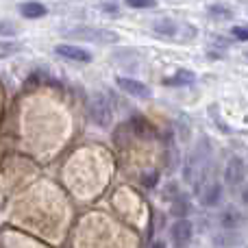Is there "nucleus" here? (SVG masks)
<instances>
[{
  "mask_svg": "<svg viewBox=\"0 0 248 248\" xmlns=\"http://www.w3.org/2000/svg\"><path fill=\"white\" fill-rule=\"evenodd\" d=\"M68 37L72 39H83V42L92 44H118V33L107 29H96V26H74V29L63 31Z\"/></svg>",
  "mask_w": 248,
  "mask_h": 248,
  "instance_id": "obj_1",
  "label": "nucleus"
},
{
  "mask_svg": "<svg viewBox=\"0 0 248 248\" xmlns=\"http://www.w3.org/2000/svg\"><path fill=\"white\" fill-rule=\"evenodd\" d=\"M194 235V227L187 218H179L174 224H172V231H170V240L176 248H185L192 242Z\"/></svg>",
  "mask_w": 248,
  "mask_h": 248,
  "instance_id": "obj_2",
  "label": "nucleus"
},
{
  "mask_svg": "<svg viewBox=\"0 0 248 248\" xmlns=\"http://www.w3.org/2000/svg\"><path fill=\"white\" fill-rule=\"evenodd\" d=\"M116 83H118V87H120L124 94L133 96V98H150V94H153L146 83L137 81V78H131V77H118Z\"/></svg>",
  "mask_w": 248,
  "mask_h": 248,
  "instance_id": "obj_3",
  "label": "nucleus"
},
{
  "mask_svg": "<svg viewBox=\"0 0 248 248\" xmlns=\"http://www.w3.org/2000/svg\"><path fill=\"white\" fill-rule=\"evenodd\" d=\"M244 222H246V214L240 211L237 207H227V209L218 216V224L222 231H237Z\"/></svg>",
  "mask_w": 248,
  "mask_h": 248,
  "instance_id": "obj_4",
  "label": "nucleus"
},
{
  "mask_svg": "<svg viewBox=\"0 0 248 248\" xmlns=\"http://www.w3.org/2000/svg\"><path fill=\"white\" fill-rule=\"evenodd\" d=\"M55 52L63 59L77 61V63H90L92 61V52L85 50V48L74 46V44H59V46H55Z\"/></svg>",
  "mask_w": 248,
  "mask_h": 248,
  "instance_id": "obj_5",
  "label": "nucleus"
},
{
  "mask_svg": "<svg viewBox=\"0 0 248 248\" xmlns=\"http://www.w3.org/2000/svg\"><path fill=\"white\" fill-rule=\"evenodd\" d=\"M90 113H92V120L100 126H107L111 122V107H109V100H105L103 96H96L90 105Z\"/></svg>",
  "mask_w": 248,
  "mask_h": 248,
  "instance_id": "obj_6",
  "label": "nucleus"
},
{
  "mask_svg": "<svg viewBox=\"0 0 248 248\" xmlns=\"http://www.w3.org/2000/svg\"><path fill=\"white\" fill-rule=\"evenodd\" d=\"M198 198H201V205L205 207H216L222 198V185L218 181H207L202 183V187L198 189Z\"/></svg>",
  "mask_w": 248,
  "mask_h": 248,
  "instance_id": "obj_7",
  "label": "nucleus"
},
{
  "mask_svg": "<svg viewBox=\"0 0 248 248\" xmlns=\"http://www.w3.org/2000/svg\"><path fill=\"white\" fill-rule=\"evenodd\" d=\"M244 176H246L244 161H242L240 157H231L227 163V170H224V181H227V185L235 187V185H240L242 181H244Z\"/></svg>",
  "mask_w": 248,
  "mask_h": 248,
  "instance_id": "obj_8",
  "label": "nucleus"
},
{
  "mask_svg": "<svg viewBox=\"0 0 248 248\" xmlns=\"http://www.w3.org/2000/svg\"><path fill=\"white\" fill-rule=\"evenodd\" d=\"M181 26L176 24L174 20H170V17H163V20H157L153 24V31L159 35V37H176V31H179Z\"/></svg>",
  "mask_w": 248,
  "mask_h": 248,
  "instance_id": "obj_9",
  "label": "nucleus"
},
{
  "mask_svg": "<svg viewBox=\"0 0 248 248\" xmlns=\"http://www.w3.org/2000/svg\"><path fill=\"white\" fill-rule=\"evenodd\" d=\"M163 83H166V85H172V87H176V85H192V83H196V74L189 72V70H176L172 77L163 78Z\"/></svg>",
  "mask_w": 248,
  "mask_h": 248,
  "instance_id": "obj_10",
  "label": "nucleus"
},
{
  "mask_svg": "<svg viewBox=\"0 0 248 248\" xmlns=\"http://www.w3.org/2000/svg\"><path fill=\"white\" fill-rule=\"evenodd\" d=\"M20 13L29 20H37V17L46 16V7L42 2H22L20 4Z\"/></svg>",
  "mask_w": 248,
  "mask_h": 248,
  "instance_id": "obj_11",
  "label": "nucleus"
},
{
  "mask_svg": "<svg viewBox=\"0 0 248 248\" xmlns=\"http://www.w3.org/2000/svg\"><path fill=\"white\" fill-rule=\"evenodd\" d=\"M237 244H240V235L235 231H224L222 235H216V240H214V246H218V248H233Z\"/></svg>",
  "mask_w": 248,
  "mask_h": 248,
  "instance_id": "obj_12",
  "label": "nucleus"
},
{
  "mask_svg": "<svg viewBox=\"0 0 248 248\" xmlns=\"http://www.w3.org/2000/svg\"><path fill=\"white\" fill-rule=\"evenodd\" d=\"M207 13H209V17H214V20H231L233 17L231 9L222 7V4H211V7L207 9Z\"/></svg>",
  "mask_w": 248,
  "mask_h": 248,
  "instance_id": "obj_13",
  "label": "nucleus"
},
{
  "mask_svg": "<svg viewBox=\"0 0 248 248\" xmlns=\"http://www.w3.org/2000/svg\"><path fill=\"white\" fill-rule=\"evenodd\" d=\"M189 211V202L185 201V198H176L174 201V207H172V214L176 216V218H185Z\"/></svg>",
  "mask_w": 248,
  "mask_h": 248,
  "instance_id": "obj_14",
  "label": "nucleus"
},
{
  "mask_svg": "<svg viewBox=\"0 0 248 248\" xmlns=\"http://www.w3.org/2000/svg\"><path fill=\"white\" fill-rule=\"evenodd\" d=\"M124 2L133 9H148V7H155L157 0H124Z\"/></svg>",
  "mask_w": 248,
  "mask_h": 248,
  "instance_id": "obj_15",
  "label": "nucleus"
},
{
  "mask_svg": "<svg viewBox=\"0 0 248 248\" xmlns=\"http://www.w3.org/2000/svg\"><path fill=\"white\" fill-rule=\"evenodd\" d=\"M231 33H233V37L240 39V42H248V26H246V24H242V26H233Z\"/></svg>",
  "mask_w": 248,
  "mask_h": 248,
  "instance_id": "obj_16",
  "label": "nucleus"
},
{
  "mask_svg": "<svg viewBox=\"0 0 248 248\" xmlns=\"http://www.w3.org/2000/svg\"><path fill=\"white\" fill-rule=\"evenodd\" d=\"M17 44L13 42H2L0 44V57H7V55H13V52H17Z\"/></svg>",
  "mask_w": 248,
  "mask_h": 248,
  "instance_id": "obj_17",
  "label": "nucleus"
},
{
  "mask_svg": "<svg viewBox=\"0 0 248 248\" xmlns=\"http://www.w3.org/2000/svg\"><path fill=\"white\" fill-rule=\"evenodd\" d=\"M157 179H159V174L153 170L150 174H144V176H141V183H144L146 187H155V185H157Z\"/></svg>",
  "mask_w": 248,
  "mask_h": 248,
  "instance_id": "obj_18",
  "label": "nucleus"
},
{
  "mask_svg": "<svg viewBox=\"0 0 248 248\" xmlns=\"http://www.w3.org/2000/svg\"><path fill=\"white\" fill-rule=\"evenodd\" d=\"M17 26L13 22H0V35H16Z\"/></svg>",
  "mask_w": 248,
  "mask_h": 248,
  "instance_id": "obj_19",
  "label": "nucleus"
},
{
  "mask_svg": "<svg viewBox=\"0 0 248 248\" xmlns=\"http://www.w3.org/2000/svg\"><path fill=\"white\" fill-rule=\"evenodd\" d=\"M103 9L109 13V16H118V4H105Z\"/></svg>",
  "mask_w": 248,
  "mask_h": 248,
  "instance_id": "obj_20",
  "label": "nucleus"
},
{
  "mask_svg": "<svg viewBox=\"0 0 248 248\" xmlns=\"http://www.w3.org/2000/svg\"><path fill=\"white\" fill-rule=\"evenodd\" d=\"M153 248H166V244H163V242H157V244H155Z\"/></svg>",
  "mask_w": 248,
  "mask_h": 248,
  "instance_id": "obj_21",
  "label": "nucleus"
},
{
  "mask_svg": "<svg viewBox=\"0 0 248 248\" xmlns=\"http://www.w3.org/2000/svg\"><path fill=\"white\" fill-rule=\"evenodd\" d=\"M246 57H248V52H246Z\"/></svg>",
  "mask_w": 248,
  "mask_h": 248,
  "instance_id": "obj_22",
  "label": "nucleus"
}]
</instances>
